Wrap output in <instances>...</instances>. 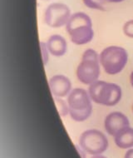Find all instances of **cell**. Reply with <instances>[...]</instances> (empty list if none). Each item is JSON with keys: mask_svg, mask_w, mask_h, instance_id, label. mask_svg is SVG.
<instances>
[{"mask_svg": "<svg viewBox=\"0 0 133 158\" xmlns=\"http://www.w3.org/2000/svg\"><path fill=\"white\" fill-rule=\"evenodd\" d=\"M66 30L72 42L77 45L88 44L94 36L92 19L83 12H77L71 15L66 24Z\"/></svg>", "mask_w": 133, "mask_h": 158, "instance_id": "cell-1", "label": "cell"}, {"mask_svg": "<svg viewBox=\"0 0 133 158\" xmlns=\"http://www.w3.org/2000/svg\"><path fill=\"white\" fill-rule=\"evenodd\" d=\"M68 104L71 118L75 122H84L93 112L89 93L82 88H75L69 93Z\"/></svg>", "mask_w": 133, "mask_h": 158, "instance_id": "cell-2", "label": "cell"}, {"mask_svg": "<svg viewBox=\"0 0 133 158\" xmlns=\"http://www.w3.org/2000/svg\"><path fill=\"white\" fill-rule=\"evenodd\" d=\"M89 95L96 103L107 106H115L122 98V88L115 83L98 80L90 85Z\"/></svg>", "mask_w": 133, "mask_h": 158, "instance_id": "cell-3", "label": "cell"}, {"mask_svg": "<svg viewBox=\"0 0 133 158\" xmlns=\"http://www.w3.org/2000/svg\"><path fill=\"white\" fill-rule=\"evenodd\" d=\"M100 73V57L95 50L87 49L77 69V78L83 84L91 85L98 81Z\"/></svg>", "mask_w": 133, "mask_h": 158, "instance_id": "cell-4", "label": "cell"}, {"mask_svg": "<svg viewBox=\"0 0 133 158\" xmlns=\"http://www.w3.org/2000/svg\"><path fill=\"white\" fill-rule=\"evenodd\" d=\"M127 52L122 47H107L100 54L102 67L109 75H116L121 73L127 63Z\"/></svg>", "mask_w": 133, "mask_h": 158, "instance_id": "cell-5", "label": "cell"}, {"mask_svg": "<svg viewBox=\"0 0 133 158\" xmlns=\"http://www.w3.org/2000/svg\"><path fill=\"white\" fill-rule=\"evenodd\" d=\"M79 144L85 152L91 155H100L108 148V140L102 131L91 129L81 134Z\"/></svg>", "mask_w": 133, "mask_h": 158, "instance_id": "cell-6", "label": "cell"}, {"mask_svg": "<svg viewBox=\"0 0 133 158\" xmlns=\"http://www.w3.org/2000/svg\"><path fill=\"white\" fill-rule=\"evenodd\" d=\"M71 17V10L64 3H54L47 8L44 21L51 27H61L67 24Z\"/></svg>", "mask_w": 133, "mask_h": 158, "instance_id": "cell-7", "label": "cell"}, {"mask_svg": "<svg viewBox=\"0 0 133 158\" xmlns=\"http://www.w3.org/2000/svg\"><path fill=\"white\" fill-rule=\"evenodd\" d=\"M104 127L109 135L116 136L130 127V122L127 116L122 112H113L106 117Z\"/></svg>", "mask_w": 133, "mask_h": 158, "instance_id": "cell-8", "label": "cell"}, {"mask_svg": "<svg viewBox=\"0 0 133 158\" xmlns=\"http://www.w3.org/2000/svg\"><path fill=\"white\" fill-rule=\"evenodd\" d=\"M49 87L54 97L63 98L71 93L72 83L68 77L63 75H56L49 79Z\"/></svg>", "mask_w": 133, "mask_h": 158, "instance_id": "cell-9", "label": "cell"}, {"mask_svg": "<svg viewBox=\"0 0 133 158\" xmlns=\"http://www.w3.org/2000/svg\"><path fill=\"white\" fill-rule=\"evenodd\" d=\"M47 47L49 52L55 57H62L68 50V44L65 38L57 34L52 35L48 38Z\"/></svg>", "mask_w": 133, "mask_h": 158, "instance_id": "cell-10", "label": "cell"}, {"mask_svg": "<svg viewBox=\"0 0 133 158\" xmlns=\"http://www.w3.org/2000/svg\"><path fill=\"white\" fill-rule=\"evenodd\" d=\"M115 143L122 149H128L133 147V128H127L126 130L115 136Z\"/></svg>", "mask_w": 133, "mask_h": 158, "instance_id": "cell-11", "label": "cell"}, {"mask_svg": "<svg viewBox=\"0 0 133 158\" xmlns=\"http://www.w3.org/2000/svg\"><path fill=\"white\" fill-rule=\"evenodd\" d=\"M83 3L87 8L96 10H105V3H107L106 0H82Z\"/></svg>", "mask_w": 133, "mask_h": 158, "instance_id": "cell-12", "label": "cell"}, {"mask_svg": "<svg viewBox=\"0 0 133 158\" xmlns=\"http://www.w3.org/2000/svg\"><path fill=\"white\" fill-rule=\"evenodd\" d=\"M54 100L55 105L57 106V109L58 111V113L61 117H65L69 113V107H68V104L66 103V102H64L63 99H61L60 98H57L54 97L53 98Z\"/></svg>", "mask_w": 133, "mask_h": 158, "instance_id": "cell-13", "label": "cell"}, {"mask_svg": "<svg viewBox=\"0 0 133 158\" xmlns=\"http://www.w3.org/2000/svg\"><path fill=\"white\" fill-rule=\"evenodd\" d=\"M39 44H40L41 52H42L43 63H44V65H46L48 62V48L47 47V44L43 43V42H41Z\"/></svg>", "mask_w": 133, "mask_h": 158, "instance_id": "cell-14", "label": "cell"}, {"mask_svg": "<svg viewBox=\"0 0 133 158\" xmlns=\"http://www.w3.org/2000/svg\"><path fill=\"white\" fill-rule=\"evenodd\" d=\"M123 32L126 36L133 38V20H130L123 26Z\"/></svg>", "mask_w": 133, "mask_h": 158, "instance_id": "cell-15", "label": "cell"}, {"mask_svg": "<svg viewBox=\"0 0 133 158\" xmlns=\"http://www.w3.org/2000/svg\"><path fill=\"white\" fill-rule=\"evenodd\" d=\"M124 158H133V149L127 151Z\"/></svg>", "mask_w": 133, "mask_h": 158, "instance_id": "cell-16", "label": "cell"}, {"mask_svg": "<svg viewBox=\"0 0 133 158\" xmlns=\"http://www.w3.org/2000/svg\"><path fill=\"white\" fill-rule=\"evenodd\" d=\"M107 3H121V2H123L124 0H106Z\"/></svg>", "mask_w": 133, "mask_h": 158, "instance_id": "cell-17", "label": "cell"}, {"mask_svg": "<svg viewBox=\"0 0 133 158\" xmlns=\"http://www.w3.org/2000/svg\"><path fill=\"white\" fill-rule=\"evenodd\" d=\"M130 82H131V86H132V87H133V71L131 72V73Z\"/></svg>", "mask_w": 133, "mask_h": 158, "instance_id": "cell-18", "label": "cell"}, {"mask_svg": "<svg viewBox=\"0 0 133 158\" xmlns=\"http://www.w3.org/2000/svg\"><path fill=\"white\" fill-rule=\"evenodd\" d=\"M92 158H106V156H103L99 155V156H93V157Z\"/></svg>", "mask_w": 133, "mask_h": 158, "instance_id": "cell-19", "label": "cell"}, {"mask_svg": "<svg viewBox=\"0 0 133 158\" xmlns=\"http://www.w3.org/2000/svg\"><path fill=\"white\" fill-rule=\"evenodd\" d=\"M132 111H133V106H132Z\"/></svg>", "mask_w": 133, "mask_h": 158, "instance_id": "cell-20", "label": "cell"}]
</instances>
